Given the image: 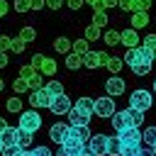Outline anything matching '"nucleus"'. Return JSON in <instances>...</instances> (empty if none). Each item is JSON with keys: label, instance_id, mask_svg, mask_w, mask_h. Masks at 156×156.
<instances>
[{"label": "nucleus", "instance_id": "55", "mask_svg": "<svg viewBox=\"0 0 156 156\" xmlns=\"http://www.w3.org/2000/svg\"><path fill=\"white\" fill-rule=\"evenodd\" d=\"M5 66H7V54L0 51V68H5Z\"/></svg>", "mask_w": 156, "mask_h": 156}, {"label": "nucleus", "instance_id": "60", "mask_svg": "<svg viewBox=\"0 0 156 156\" xmlns=\"http://www.w3.org/2000/svg\"><path fill=\"white\" fill-rule=\"evenodd\" d=\"M2 90H5V83H2V78H0V93H2Z\"/></svg>", "mask_w": 156, "mask_h": 156}, {"label": "nucleus", "instance_id": "15", "mask_svg": "<svg viewBox=\"0 0 156 156\" xmlns=\"http://www.w3.org/2000/svg\"><path fill=\"white\" fill-rule=\"evenodd\" d=\"M17 134H20V127H7L0 134V139H2L5 146H17Z\"/></svg>", "mask_w": 156, "mask_h": 156}, {"label": "nucleus", "instance_id": "11", "mask_svg": "<svg viewBox=\"0 0 156 156\" xmlns=\"http://www.w3.org/2000/svg\"><path fill=\"white\" fill-rule=\"evenodd\" d=\"M68 129H71V124H63V122H54V124L49 127V139H51V141H56V144H63V139H66Z\"/></svg>", "mask_w": 156, "mask_h": 156}, {"label": "nucleus", "instance_id": "61", "mask_svg": "<svg viewBox=\"0 0 156 156\" xmlns=\"http://www.w3.org/2000/svg\"><path fill=\"white\" fill-rule=\"evenodd\" d=\"M24 156H32V151H29V149H27V151H24Z\"/></svg>", "mask_w": 156, "mask_h": 156}, {"label": "nucleus", "instance_id": "40", "mask_svg": "<svg viewBox=\"0 0 156 156\" xmlns=\"http://www.w3.org/2000/svg\"><path fill=\"white\" fill-rule=\"evenodd\" d=\"M12 10H15L17 15H22V12L32 10V7H29V0H15V2H12Z\"/></svg>", "mask_w": 156, "mask_h": 156}, {"label": "nucleus", "instance_id": "30", "mask_svg": "<svg viewBox=\"0 0 156 156\" xmlns=\"http://www.w3.org/2000/svg\"><path fill=\"white\" fill-rule=\"evenodd\" d=\"M46 90H49L54 98H56V95H66V93H63V83H61V80H56V78L46 83Z\"/></svg>", "mask_w": 156, "mask_h": 156}, {"label": "nucleus", "instance_id": "51", "mask_svg": "<svg viewBox=\"0 0 156 156\" xmlns=\"http://www.w3.org/2000/svg\"><path fill=\"white\" fill-rule=\"evenodd\" d=\"M85 5H90L93 10H105L102 7V0H85Z\"/></svg>", "mask_w": 156, "mask_h": 156}, {"label": "nucleus", "instance_id": "29", "mask_svg": "<svg viewBox=\"0 0 156 156\" xmlns=\"http://www.w3.org/2000/svg\"><path fill=\"white\" fill-rule=\"evenodd\" d=\"M141 154V144H122L119 156H139Z\"/></svg>", "mask_w": 156, "mask_h": 156}, {"label": "nucleus", "instance_id": "39", "mask_svg": "<svg viewBox=\"0 0 156 156\" xmlns=\"http://www.w3.org/2000/svg\"><path fill=\"white\" fill-rule=\"evenodd\" d=\"M37 73H39V68H34L32 63H27V66H22V68H20V76H22V78H27V80H29L32 76H37Z\"/></svg>", "mask_w": 156, "mask_h": 156}, {"label": "nucleus", "instance_id": "6", "mask_svg": "<svg viewBox=\"0 0 156 156\" xmlns=\"http://www.w3.org/2000/svg\"><path fill=\"white\" fill-rule=\"evenodd\" d=\"M117 136H119L122 144H141V141H144V132H141L139 127H132V124L124 127V129H119Z\"/></svg>", "mask_w": 156, "mask_h": 156}, {"label": "nucleus", "instance_id": "41", "mask_svg": "<svg viewBox=\"0 0 156 156\" xmlns=\"http://www.w3.org/2000/svg\"><path fill=\"white\" fill-rule=\"evenodd\" d=\"M24 46H27V41H24V39H20V37H15V39H12V46H10V51H15V54H22V51H24Z\"/></svg>", "mask_w": 156, "mask_h": 156}, {"label": "nucleus", "instance_id": "59", "mask_svg": "<svg viewBox=\"0 0 156 156\" xmlns=\"http://www.w3.org/2000/svg\"><path fill=\"white\" fill-rule=\"evenodd\" d=\"M2 151H5V144H2V139H0V156H2Z\"/></svg>", "mask_w": 156, "mask_h": 156}, {"label": "nucleus", "instance_id": "14", "mask_svg": "<svg viewBox=\"0 0 156 156\" xmlns=\"http://www.w3.org/2000/svg\"><path fill=\"white\" fill-rule=\"evenodd\" d=\"M122 58H124V66H129V68H134V66L144 63V58H141V51H139V46H136V49H127Z\"/></svg>", "mask_w": 156, "mask_h": 156}, {"label": "nucleus", "instance_id": "46", "mask_svg": "<svg viewBox=\"0 0 156 156\" xmlns=\"http://www.w3.org/2000/svg\"><path fill=\"white\" fill-rule=\"evenodd\" d=\"M10 46H12V39L5 37V34H0V51H7Z\"/></svg>", "mask_w": 156, "mask_h": 156}, {"label": "nucleus", "instance_id": "38", "mask_svg": "<svg viewBox=\"0 0 156 156\" xmlns=\"http://www.w3.org/2000/svg\"><path fill=\"white\" fill-rule=\"evenodd\" d=\"M119 7L124 12H136L139 10V0H119Z\"/></svg>", "mask_w": 156, "mask_h": 156}, {"label": "nucleus", "instance_id": "22", "mask_svg": "<svg viewBox=\"0 0 156 156\" xmlns=\"http://www.w3.org/2000/svg\"><path fill=\"white\" fill-rule=\"evenodd\" d=\"M102 39H105L107 46H117V44H122V32H117V29H107V32L102 34Z\"/></svg>", "mask_w": 156, "mask_h": 156}, {"label": "nucleus", "instance_id": "9", "mask_svg": "<svg viewBox=\"0 0 156 156\" xmlns=\"http://www.w3.org/2000/svg\"><path fill=\"white\" fill-rule=\"evenodd\" d=\"M88 149L95 156H107V136L105 134H93L90 141H88Z\"/></svg>", "mask_w": 156, "mask_h": 156}, {"label": "nucleus", "instance_id": "33", "mask_svg": "<svg viewBox=\"0 0 156 156\" xmlns=\"http://www.w3.org/2000/svg\"><path fill=\"white\" fill-rule=\"evenodd\" d=\"M5 107H7V112H22V98H10L7 102H5Z\"/></svg>", "mask_w": 156, "mask_h": 156}, {"label": "nucleus", "instance_id": "58", "mask_svg": "<svg viewBox=\"0 0 156 156\" xmlns=\"http://www.w3.org/2000/svg\"><path fill=\"white\" fill-rule=\"evenodd\" d=\"M80 156H95V154H93V151H90V149H85V151H83V154H80Z\"/></svg>", "mask_w": 156, "mask_h": 156}, {"label": "nucleus", "instance_id": "10", "mask_svg": "<svg viewBox=\"0 0 156 156\" xmlns=\"http://www.w3.org/2000/svg\"><path fill=\"white\" fill-rule=\"evenodd\" d=\"M71 98H66V95H56L54 100H51V105H49V110L54 112V115H68L71 112Z\"/></svg>", "mask_w": 156, "mask_h": 156}, {"label": "nucleus", "instance_id": "54", "mask_svg": "<svg viewBox=\"0 0 156 156\" xmlns=\"http://www.w3.org/2000/svg\"><path fill=\"white\" fill-rule=\"evenodd\" d=\"M115 5H119V0H102V7L107 10V7H115Z\"/></svg>", "mask_w": 156, "mask_h": 156}, {"label": "nucleus", "instance_id": "32", "mask_svg": "<svg viewBox=\"0 0 156 156\" xmlns=\"http://www.w3.org/2000/svg\"><path fill=\"white\" fill-rule=\"evenodd\" d=\"M44 76H56V61L54 58H44V63H41V68H39Z\"/></svg>", "mask_w": 156, "mask_h": 156}, {"label": "nucleus", "instance_id": "43", "mask_svg": "<svg viewBox=\"0 0 156 156\" xmlns=\"http://www.w3.org/2000/svg\"><path fill=\"white\" fill-rule=\"evenodd\" d=\"M141 44H144L146 49H151V51L156 54V34H146V37L141 39Z\"/></svg>", "mask_w": 156, "mask_h": 156}, {"label": "nucleus", "instance_id": "48", "mask_svg": "<svg viewBox=\"0 0 156 156\" xmlns=\"http://www.w3.org/2000/svg\"><path fill=\"white\" fill-rule=\"evenodd\" d=\"M66 5H68L71 10H80V7L85 5V0H66Z\"/></svg>", "mask_w": 156, "mask_h": 156}, {"label": "nucleus", "instance_id": "19", "mask_svg": "<svg viewBox=\"0 0 156 156\" xmlns=\"http://www.w3.org/2000/svg\"><path fill=\"white\" fill-rule=\"evenodd\" d=\"M54 49H56L58 54H71V51H73V41L66 39V37H58V39H54Z\"/></svg>", "mask_w": 156, "mask_h": 156}, {"label": "nucleus", "instance_id": "44", "mask_svg": "<svg viewBox=\"0 0 156 156\" xmlns=\"http://www.w3.org/2000/svg\"><path fill=\"white\" fill-rule=\"evenodd\" d=\"M24 151L27 149H20V146H5L2 156H24Z\"/></svg>", "mask_w": 156, "mask_h": 156}, {"label": "nucleus", "instance_id": "45", "mask_svg": "<svg viewBox=\"0 0 156 156\" xmlns=\"http://www.w3.org/2000/svg\"><path fill=\"white\" fill-rule=\"evenodd\" d=\"M44 58H46V56H44V54H34V56H32V61H29V63H32V66H34V68H41V63H44Z\"/></svg>", "mask_w": 156, "mask_h": 156}, {"label": "nucleus", "instance_id": "64", "mask_svg": "<svg viewBox=\"0 0 156 156\" xmlns=\"http://www.w3.org/2000/svg\"><path fill=\"white\" fill-rule=\"evenodd\" d=\"M149 2H154V0H149Z\"/></svg>", "mask_w": 156, "mask_h": 156}, {"label": "nucleus", "instance_id": "49", "mask_svg": "<svg viewBox=\"0 0 156 156\" xmlns=\"http://www.w3.org/2000/svg\"><path fill=\"white\" fill-rule=\"evenodd\" d=\"M7 12H10V2H7V0H0V20H2Z\"/></svg>", "mask_w": 156, "mask_h": 156}, {"label": "nucleus", "instance_id": "20", "mask_svg": "<svg viewBox=\"0 0 156 156\" xmlns=\"http://www.w3.org/2000/svg\"><path fill=\"white\" fill-rule=\"evenodd\" d=\"M12 90H15V95L32 93V88H29V80H27V78H22V76H17V78L12 80Z\"/></svg>", "mask_w": 156, "mask_h": 156}, {"label": "nucleus", "instance_id": "52", "mask_svg": "<svg viewBox=\"0 0 156 156\" xmlns=\"http://www.w3.org/2000/svg\"><path fill=\"white\" fill-rule=\"evenodd\" d=\"M149 7H151L149 0H139V10H141V12H149Z\"/></svg>", "mask_w": 156, "mask_h": 156}, {"label": "nucleus", "instance_id": "1", "mask_svg": "<svg viewBox=\"0 0 156 156\" xmlns=\"http://www.w3.org/2000/svg\"><path fill=\"white\" fill-rule=\"evenodd\" d=\"M129 107L141 110V112L151 110V107H154V98H151V93H149V90H144V88L132 90V95H129Z\"/></svg>", "mask_w": 156, "mask_h": 156}, {"label": "nucleus", "instance_id": "12", "mask_svg": "<svg viewBox=\"0 0 156 156\" xmlns=\"http://www.w3.org/2000/svg\"><path fill=\"white\" fill-rule=\"evenodd\" d=\"M88 122H90V115L80 112L78 107H71V112H68V124L71 127H88Z\"/></svg>", "mask_w": 156, "mask_h": 156}, {"label": "nucleus", "instance_id": "18", "mask_svg": "<svg viewBox=\"0 0 156 156\" xmlns=\"http://www.w3.org/2000/svg\"><path fill=\"white\" fill-rule=\"evenodd\" d=\"M112 127H115V132H119V129L129 127V117H127V110H122V112H115V115H112Z\"/></svg>", "mask_w": 156, "mask_h": 156}, {"label": "nucleus", "instance_id": "7", "mask_svg": "<svg viewBox=\"0 0 156 156\" xmlns=\"http://www.w3.org/2000/svg\"><path fill=\"white\" fill-rule=\"evenodd\" d=\"M117 110H115V98L105 95V98H95V115L98 117H112Z\"/></svg>", "mask_w": 156, "mask_h": 156}, {"label": "nucleus", "instance_id": "35", "mask_svg": "<svg viewBox=\"0 0 156 156\" xmlns=\"http://www.w3.org/2000/svg\"><path fill=\"white\" fill-rule=\"evenodd\" d=\"M73 51L80 54V56H85V54L90 51V49H88V39H76V41H73Z\"/></svg>", "mask_w": 156, "mask_h": 156}, {"label": "nucleus", "instance_id": "2", "mask_svg": "<svg viewBox=\"0 0 156 156\" xmlns=\"http://www.w3.org/2000/svg\"><path fill=\"white\" fill-rule=\"evenodd\" d=\"M20 129H24V132H39V127H41V115L37 112V110H24V112H20V124H17Z\"/></svg>", "mask_w": 156, "mask_h": 156}, {"label": "nucleus", "instance_id": "50", "mask_svg": "<svg viewBox=\"0 0 156 156\" xmlns=\"http://www.w3.org/2000/svg\"><path fill=\"white\" fill-rule=\"evenodd\" d=\"M63 2H66V0H46V7H51V10H58Z\"/></svg>", "mask_w": 156, "mask_h": 156}, {"label": "nucleus", "instance_id": "23", "mask_svg": "<svg viewBox=\"0 0 156 156\" xmlns=\"http://www.w3.org/2000/svg\"><path fill=\"white\" fill-rule=\"evenodd\" d=\"M127 117H129V124H132V127H141V124H144V112H141V110L127 107Z\"/></svg>", "mask_w": 156, "mask_h": 156}, {"label": "nucleus", "instance_id": "5", "mask_svg": "<svg viewBox=\"0 0 156 156\" xmlns=\"http://www.w3.org/2000/svg\"><path fill=\"white\" fill-rule=\"evenodd\" d=\"M51 100H54V95L46 90V85L39 88V90H32V93H29V105H32L34 110H39V107H49Z\"/></svg>", "mask_w": 156, "mask_h": 156}, {"label": "nucleus", "instance_id": "47", "mask_svg": "<svg viewBox=\"0 0 156 156\" xmlns=\"http://www.w3.org/2000/svg\"><path fill=\"white\" fill-rule=\"evenodd\" d=\"M29 7L37 12V10H41V7H46V0H29Z\"/></svg>", "mask_w": 156, "mask_h": 156}, {"label": "nucleus", "instance_id": "37", "mask_svg": "<svg viewBox=\"0 0 156 156\" xmlns=\"http://www.w3.org/2000/svg\"><path fill=\"white\" fill-rule=\"evenodd\" d=\"M29 88H32V90L44 88V73H41V71H39L37 76H32V78H29Z\"/></svg>", "mask_w": 156, "mask_h": 156}, {"label": "nucleus", "instance_id": "28", "mask_svg": "<svg viewBox=\"0 0 156 156\" xmlns=\"http://www.w3.org/2000/svg\"><path fill=\"white\" fill-rule=\"evenodd\" d=\"M144 144H146V146H151V149L156 146V124H151V127H146V129H144Z\"/></svg>", "mask_w": 156, "mask_h": 156}, {"label": "nucleus", "instance_id": "21", "mask_svg": "<svg viewBox=\"0 0 156 156\" xmlns=\"http://www.w3.org/2000/svg\"><path fill=\"white\" fill-rule=\"evenodd\" d=\"M100 37H102V27H98V24H88L83 29V39H88V41H95Z\"/></svg>", "mask_w": 156, "mask_h": 156}, {"label": "nucleus", "instance_id": "16", "mask_svg": "<svg viewBox=\"0 0 156 156\" xmlns=\"http://www.w3.org/2000/svg\"><path fill=\"white\" fill-rule=\"evenodd\" d=\"M132 29H141V27H146L149 24V12H141V10H136V12H132Z\"/></svg>", "mask_w": 156, "mask_h": 156}, {"label": "nucleus", "instance_id": "42", "mask_svg": "<svg viewBox=\"0 0 156 156\" xmlns=\"http://www.w3.org/2000/svg\"><path fill=\"white\" fill-rule=\"evenodd\" d=\"M149 71H151V63H139V66L132 68L134 76H149Z\"/></svg>", "mask_w": 156, "mask_h": 156}, {"label": "nucleus", "instance_id": "8", "mask_svg": "<svg viewBox=\"0 0 156 156\" xmlns=\"http://www.w3.org/2000/svg\"><path fill=\"white\" fill-rule=\"evenodd\" d=\"M124 78H119V76H112V78H107L105 80V93L110 95V98H119L122 93H124Z\"/></svg>", "mask_w": 156, "mask_h": 156}, {"label": "nucleus", "instance_id": "62", "mask_svg": "<svg viewBox=\"0 0 156 156\" xmlns=\"http://www.w3.org/2000/svg\"><path fill=\"white\" fill-rule=\"evenodd\" d=\"M154 93H156V78H154Z\"/></svg>", "mask_w": 156, "mask_h": 156}, {"label": "nucleus", "instance_id": "36", "mask_svg": "<svg viewBox=\"0 0 156 156\" xmlns=\"http://www.w3.org/2000/svg\"><path fill=\"white\" fill-rule=\"evenodd\" d=\"M29 151H32V156H54V151H51L49 146H44V144H37V146H32Z\"/></svg>", "mask_w": 156, "mask_h": 156}, {"label": "nucleus", "instance_id": "31", "mask_svg": "<svg viewBox=\"0 0 156 156\" xmlns=\"http://www.w3.org/2000/svg\"><path fill=\"white\" fill-rule=\"evenodd\" d=\"M93 22L90 24H98V27H105L107 24V15H105V10H93V17H90Z\"/></svg>", "mask_w": 156, "mask_h": 156}, {"label": "nucleus", "instance_id": "25", "mask_svg": "<svg viewBox=\"0 0 156 156\" xmlns=\"http://www.w3.org/2000/svg\"><path fill=\"white\" fill-rule=\"evenodd\" d=\"M119 151H122L119 136H107V156H119Z\"/></svg>", "mask_w": 156, "mask_h": 156}, {"label": "nucleus", "instance_id": "56", "mask_svg": "<svg viewBox=\"0 0 156 156\" xmlns=\"http://www.w3.org/2000/svg\"><path fill=\"white\" fill-rule=\"evenodd\" d=\"M7 129V122H5V117H0V134Z\"/></svg>", "mask_w": 156, "mask_h": 156}, {"label": "nucleus", "instance_id": "24", "mask_svg": "<svg viewBox=\"0 0 156 156\" xmlns=\"http://www.w3.org/2000/svg\"><path fill=\"white\" fill-rule=\"evenodd\" d=\"M80 66H83V56H80V54H76V51L66 54V68L76 71V68H80Z\"/></svg>", "mask_w": 156, "mask_h": 156}, {"label": "nucleus", "instance_id": "13", "mask_svg": "<svg viewBox=\"0 0 156 156\" xmlns=\"http://www.w3.org/2000/svg\"><path fill=\"white\" fill-rule=\"evenodd\" d=\"M139 41H141V37L136 34V29H132V27H129V29H124V32H122V44H124L127 49H136V46H139Z\"/></svg>", "mask_w": 156, "mask_h": 156}, {"label": "nucleus", "instance_id": "63", "mask_svg": "<svg viewBox=\"0 0 156 156\" xmlns=\"http://www.w3.org/2000/svg\"><path fill=\"white\" fill-rule=\"evenodd\" d=\"M154 154H156V146H154Z\"/></svg>", "mask_w": 156, "mask_h": 156}, {"label": "nucleus", "instance_id": "26", "mask_svg": "<svg viewBox=\"0 0 156 156\" xmlns=\"http://www.w3.org/2000/svg\"><path fill=\"white\" fill-rule=\"evenodd\" d=\"M122 66H124V58H122V56H110V61H107V71H110L112 76H117V73L122 71Z\"/></svg>", "mask_w": 156, "mask_h": 156}, {"label": "nucleus", "instance_id": "17", "mask_svg": "<svg viewBox=\"0 0 156 156\" xmlns=\"http://www.w3.org/2000/svg\"><path fill=\"white\" fill-rule=\"evenodd\" d=\"M76 107H78L80 112L90 115V117L95 115V100H93V98H78V100H76Z\"/></svg>", "mask_w": 156, "mask_h": 156}, {"label": "nucleus", "instance_id": "53", "mask_svg": "<svg viewBox=\"0 0 156 156\" xmlns=\"http://www.w3.org/2000/svg\"><path fill=\"white\" fill-rule=\"evenodd\" d=\"M139 156H156V154H154L151 146H141V154H139Z\"/></svg>", "mask_w": 156, "mask_h": 156}, {"label": "nucleus", "instance_id": "4", "mask_svg": "<svg viewBox=\"0 0 156 156\" xmlns=\"http://www.w3.org/2000/svg\"><path fill=\"white\" fill-rule=\"evenodd\" d=\"M107 61H110V54H105V51H88L83 56V66L90 68V71H95L100 66H107Z\"/></svg>", "mask_w": 156, "mask_h": 156}, {"label": "nucleus", "instance_id": "57", "mask_svg": "<svg viewBox=\"0 0 156 156\" xmlns=\"http://www.w3.org/2000/svg\"><path fill=\"white\" fill-rule=\"evenodd\" d=\"M54 156H71V154H68V151H66V149H63V146H61V149H58V151H56V154H54Z\"/></svg>", "mask_w": 156, "mask_h": 156}, {"label": "nucleus", "instance_id": "3", "mask_svg": "<svg viewBox=\"0 0 156 156\" xmlns=\"http://www.w3.org/2000/svg\"><path fill=\"white\" fill-rule=\"evenodd\" d=\"M61 146H63L71 156H80V154L88 149V144H85V141H83V139L73 132V127L68 129V134H66V139H63V144H61Z\"/></svg>", "mask_w": 156, "mask_h": 156}, {"label": "nucleus", "instance_id": "34", "mask_svg": "<svg viewBox=\"0 0 156 156\" xmlns=\"http://www.w3.org/2000/svg\"><path fill=\"white\" fill-rule=\"evenodd\" d=\"M20 39H24L27 44H29V41H34V39H37V29H34V27H22Z\"/></svg>", "mask_w": 156, "mask_h": 156}, {"label": "nucleus", "instance_id": "27", "mask_svg": "<svg viewBox=\"0 0 156 156\" xmlns=\"http://www.w3.org/2000/svg\"><path fill=\"white\" fill-rule=\"evenodd\" d=\"M17 146H20V149H32V132L20 129V134H17Z\"/></svg>", "mask_w": 156, "mask_h": 156}]
</instances>
